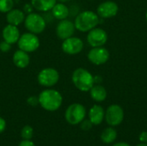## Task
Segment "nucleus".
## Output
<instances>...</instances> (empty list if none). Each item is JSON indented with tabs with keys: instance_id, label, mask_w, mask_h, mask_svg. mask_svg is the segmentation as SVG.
<instances>
[{
	"instance_id": "f257e3e1",
	"label": "nucleus",
	"mask_w": 147,
	"mask_h": 146,
	"mask_svg": "<svg viewBox=\"0 0 147 146\" xmlns=\"http://www.w3.org/2000/svg\"><path fill=\"white\" fill-rule=\"evenodd\" d=\"M39 104L47 111L53 112L58 110L63 102L61 94L55 89H45L38 96Z\"/></svg>"
},
{
	"instance_id": "f03ea898",
	"label": "nucleus",
	"mask_w": 147,
	"mask_h": 146,
	"mask_svg": "<svg viewBox=\"0 0 147 146\" xmlns=\"http://www.w3.org/2000/svg\"><path fill=\"white\" fill-rule=\"evenodd\" d=\"M71 80L75 87L83 92L90 91L95 83L94 77L90 71L84 68L76 69L72 73Z\"/></svg>"
},
{
	"instance_id": "7ed1b4c3",
	"label": "nucleus",
	"mask_w": 147,
	"mask_h": 146,
	"mask_svg": "<svg viewBox=\"0 0 147 146\" xmlns=\"http://www.w3.org/2000/svg\"><path fill=\"white\" fill-rule=\"evenodd\" d=\"M99 23V16L90 10L79 13L74 22L76 29L81 32H88L95 28Z\"/></svg>"
},
{
	"instance_id": "20e7f679",
	"label": "nucleus",
	"mask_w": 147,
	"mask_h": 146,
	"mask_svg": "<svg viewBox=\"0 0 147 146\" xmlns=\"http://www.w3.org/2000/svg\"><path fill=\"white\" fill-rule=\"evenodd\" d=\"M86 115L85 108L80 103H73L70 105L65 113V120L71 125H78L83 121Z\"/></svg>"
},
{
	"instance_id": "39448f33",
	"label": "nucleus",
	"mask_w": 147,
	"mask_h": 146,
	"mask_svg": "<svg viewBox=\"0 0 147 146\" xmlns=\"http://www.w3.org/2000/svg\"><path fill=\"white\" fill-rule=\"evenodd\" d=\"M24 24L26 28L34 34H40L46 28V21L45 19L39 14L30 13L28 14L24 20Z\"/></svg>"
},
{
	"instance_id": "423d86ee",
	"label": "nucleus",
	"mask_w": 147,
	"mask_h": 146,
	"mask_svg": "<svg viewBox=\"0 0 147 146\" xmlns=\"http://www.w3.org/2000/svg\"><path fill=\"white\" fill-rule=\"evenodd\" d=\"M17 44L21 50L27 52H32L39 48L40 40L33 33H25L20 36Z\"/></svg>"
},
{
	"instance_id": "0eeeda50",
	"label": "nucleus",
	"mask_w": 147,
	"mask_h": 146,
	"mask_svg": "<svg viewBox=\"0 0 147 146\" xmlns=\"http://www.w3.org/2000/svg\"><path fill=\"white\" fill-rule=\"evenodd\" d=\"M59 79V74L54 68H45L41 70L37 77L38 83L44 87H52L55 85Z\"/></svg>"
},
{
	"instance_id": "6e6552de",
	"label": "nucleus",
	"mask_w": 147,
	"mask_h": 146,
	"mask_svg": "<svg viewBox=\"0 0 147 146\" xmlns=\"http://www.w3.org/2000/svg\"><path fill=\"white\" fill-rule=\"evenodd\" d=\"M105 120L106 122L111 126H119L124 119V111L122 108L117 104L110 105L107 111L105 112Z\"/></svg>"
},
{
	"instance_id": "1a4fd4ad",
	"label": "nucleus",
	"mask_w": 147,
	"mask_h": 146,
	"mask_svg": "<svg viewBox=\"0 0 147 146\" xmlns=\"http://www.w3.org/2000/svg\"><path fill=\"white\" fill-rule=\"evenodd\" d=\"M108 40V34L105 30L98 28H95L89 31L87 35V41L92 47L102 46Z\"/></svg>"
},
{
	"instance_id": "9d476101",
	"label": "nucleus",
	"mask_w": 147,
	"mask_h": 146,
	"mask_svg": "<svg viewBox=\"0 0 147 146\" xmlns=\"http://www.w3.org/2000/svg\"><path fill=\"white\" fill-rule=\"evenodd\" d=\"M62 50L66 54L74 55L79 53L84 48V42L78 37H70L64 40L62 43Z\"/></svg>"
},
{
	"instance_id": "9b49d317",
	"label": "nucleus",
	"mask_w": 147,
	"mask_h": 146,
	"mask_svg": "<svg viewBox=\"0 0 147 146\" xmlns=\"http://www.w3.org/2000/svg\"><path fill=\"white\" fill-rule=\"evenodd\" d=\"M109 59V51L102 46L93 47L88 53V59L96 65L105 64Z\"/></svg>"
},
{
	"instance_id": "f8f14e48",
	"label": "nucleus",
	"mask_w": 147,
	"mask_h": 146,
	"mask_svg": "<svg viewBox=\"0 0 147 146\" xmlns=\"http://www.w3.org/2000/svg\"><path fill=\"white\" fill-rule=\"evenodd\" d=\"M75 25L72 22L64 19L60 20L56 28V34L58 37L61 40H65L73 35L75 32Z\"/></svg>"
},
{
	"instance_id": "ddd939ff",
	"label": "nucleus",
	"mask_w": 147,
	"mask_h": 146,
	"mask_svg": "<svg viewBox=\"0 0 147 146\" xmlns=\"http://www.w3.org/2000/svg\"><path fill=\"white\" fill-rule=\"evenodd\" d=\"M119 10L118 5L112 1L102 3L97 8V15L102 18H111L117 15Z\"/></svg>"
},
{
	"instance_id": "4468645a",
	"label": "nucleus",
	"mask_w": 147,
	"mask_h": 146,
	"mask_svg": "<svg viewBox=\"0 0 147 146\" xmlns=\"http://www.w3.org/2000/svg\"><path fill=\"white\" fill-rule=\"evenodd\" d=\"M3 40L7 41L9 44H15L18 41L20 38V31L17 28V26L8 24L3 29Z\"/></svg>"
},
{
	"instance_id": "2eb2a0df",
	"label": "nucleus",
	"mask_w": 147,
	"mask_h": 146,
	"mask_svg": "<svg viewBox=\"0 0 147 146\" xmlns=\"http://www.w3.org/2000/svg\"><path fill=\"white\" fill-rule=\"evenodd\" d=\"M105 117V112L102 106L94 105L89 112V120L93 125H100Z\"/></svg>"
},
{
	"instance_id": "dca6fc26",
	"label": "nucleus",
	"mask_w": 147,
	"mask_h": 146,
	"mask_svg": "<svg viewBox=\"0 0 147 146\" xmlns=\"http://www.w3.org/2000/svg\"><path fill=\"white\" fill-rule=\"evenodd\" d=\"M29 61L30 58L27 52L22 51L21 49L15 52L13 55V63L16 67L20 69L26 68L29 65Z\"/></svg>"
},
{
	"instance_id": "f3484780",
	"label": "nucleus",
	"mask_w": 147,
	"mask_h": 146,
	"mask_svg": "<svg viewBox=\"0 0 147 146\" xmlns=\"http://www.w3.org/2000/svg\"><path fill=\"white\" fill-rule=\"evenodd\" d=\"M6 20L9 24L18 26L25 20V15L24 13L18 9H12L10 11H9L6 15Z\"/></svg>"
},
{
	"instance_id": "a211bd4d",
	"label": "nucleus",
	"mask_w": 147,
	"mask_h": 146,
	"mask_svg": "<svg viewBox=\"0 0 147 146\" xmlns=\"http://www.w3.org/2000/svg\"><path fill=\"white\" fill-rule=\"evenodd\" d=\"M90 93L91 98L98 102H103L107 98V90L103 86L100 84L93 85V87L90 89Z\"/></svg>"
},
{
	"instance_id": "6ab92c4d",
	"label": "nucleus",
	"mask_w": 147,
	"mask_h": 146,
	"mask_svg": "<svg viewBox=\"0 0 147 146\" xmlns=\"http://www.w3.org/2000/svg\"><path fill=\"white\" fill-rule=\"evenodd\" d=\"M52 13L56 19L64 20L69 15V9L65 4H64V3H59L53 7Z\"/></svg>"
},
{
	"instance_id": "aec40b11",
	"label": "nucleus",
	"mask_w": 147,
	"mask_h": 146,
	"mask_svg": "<svg viewBox=\"0 0 147 146\" xmlns=\"http://www.w3.org/2000/svg\"><path fill=\"white\" fill-rule=\"evenodd\" d=\"M57 0H31L33 8L39 11H48L56 4Z\"/></svg>"
},
{
	"instance_id": "412c9836",
	"label": "nucleus",
	"mask_w": 147,
	"mask_h": 146,
	"mask_svg": "<svg viewBox=\"0 0 147 146\" xmlns=\"http://www.w3.org/2000/svg\"><path fill=\"white\" fill-rule=\"evenodd\" d=\"M116 138L117 133L113 127L105 128L101 134V139L104 144H111L116 139Z\"/></svg>"
},
{
	"instance_id": "4be33fe9",
	"label": "nucleus",
	"mask_w": 147,
	"mask_h": 146,
	"mask_svg": "<svg viewBox=\"0 0 147 146\" xmlns=\"http://www.w3.org/2000/svg\"><path fill=\"white\" fill-rule=\"evenodd\" d=\"M14 8L13 0H0V12L8 13Z\"/></svg>"
},
{
	"instance_id": "5701e85b",
	"label": "nucleus",
	"mask_w": 147,
	"mask_h": 146,
	"mask_svg": "<svg viewBox=\"0 0 147 146\" xmlns=\"http://www.w3.org/2000/svg\"><path fill=\"white\" fill-rule=\"evenodd\" d=\"M34 135V129L30 126H25L21 131V136L23 139H31Z\"/></svg>"
},
{
	"instance_id": "b1692460",
	"label": "nucleus",
	"mask_w": 147,
	"mask_h": 146,
	"mask_svg": "<svg viewBox=\"0 0 147 146\" xmlns=\"http://www.w3.org/2000/svg\"><path fill=\"white\" fill-rule=\"evenodd\" d=\"M92 126H93V124L91 123V121L90 120H84L80 123V127L84 131H89V130H90L92 128Z\"/></svg>"
},
{
	"instance_id": "393cba45",
	"label": "nucleus",
	"mask_w": 147,
	"mask_h": 146,
	"mask_svg": "<svg viewBox=\"0 0 147 146\" xmlns=\"http://www.w3.org/2000/svg\"><path fill=\"white\" fill-rule=\"evenodd\" d=\"M11 49V44L8 43L5 40H3L0 42V51L3 52H7Z\"/></svg>"
},
{
	"instance_id": "a878e982",
	"label": "nucleus",
	"mask_w": 147,
	"mask_h": 146,
	"mask_svg": "<svg viewBox=\"0 0 147 146\" xmlns=\"http://www.w3.org/2000/svg\"><path fill=\"white\" fill-rule=\"evenodd\" d=\"M27 102L28 105L32 107H35L39 104V98L37 96H30L27 99Z\"/></svg>"
},
{
	"instance_id": "bb28decb",
	"label": "nucleus",
	"mask_w": 147,
	"mask_h": 146,
	"mask_svg": "<svg viewBox=\"0 0 147 146\" xmlns=\"http://www.w3.org/2000/svg\"><path fill=\"white\" fill-rule=\"evenodd\" d=\"M18 146H35V145L31 141V139H23L22 142H20Z\"/></svg>"
},
{
	"instance_id": "cd10ccee",
	"label": "nucleus",
	"mask_w": 147,
	"mask_h": 146,
	"mask_svg": "<svg viewBox=\"0 0 147 146\" xmlns=\"http://www.w3.org/2000/svg\"><path fill=\"white\" fill-rule=\"evenodd\" d=\"M139 139L141 143H147V132H142L140 134Z\"/></svg>"
},
{
	"instance_id": "c85d7f7f",
	"label": "nucleus",
	"mask_w": 147,
	"mask_h": 146,
	"mask_svg": "<svg viewBox=\"0 0 147 146\" xmlns=\"http://www.w3.org/2000/svg\"><path fill=\"white\" fill-rule=\"evenodd\" d=\"M6 128V121L4 119L0 117V133H3Z\"/></svg>"
},
{
	"instance_id": "c756f323",
	"label": "nucleus",
	"mask_w": 147,
	"mask_h": 146,
	"mask_svg": "<svg viewBox=\"0 0 147 146\" xmlns=\"http://www.w3.org/2000/svg\"><path fill=\"white\" fill-rule=\"evenodd\" d=\"M112 146H131L130 145H128L127 143H125V142H119V143H116L115 145H113Z\"/></svg>"
},
{
	"instance_id": "7c9ffc66",
	"label": "nucleus",
	"mask_w": 147,
	"mask_h": 146,
	"mask_svg": "<svg viewBox=\"0 0 147 146\" xmlns=\"http://www.w3.org/2000/svg\"><path fill=\"white\" fill-rule=\"evenodd\" d=\"M136 146H147V143H140Z\"/></svg>"
},
{
	"instance_id": "2f4dec72",
	"label": "nucleus",
	"mask_w": 147,
	"mask_h": 146,
	"mask_svg": "<svg viewBox=\"0 0 147 146\" xmlns=\"http://www.w3.org/2000/svg\"><path fill=\"white\" fill-rule=\"evenodd\" d=\"M58 1H59L60 3H66V2H68L70 0H58Z\"/></svg>"
},
{
	"instance_id": "473e14b6",
	"label": "nucleus",
	"mask_w": 147,
	"mask_h": 146,
	"mask_svg": "<svg viewBox=\"0 0 147 146\" xmlns=\"http://www.w3.org/2000/svg\"><path fill=\"white\" fill-rule=\"evenodd\" d=\"M146 22H147V12H146Z\"/></svg>"
}]
</instances>
